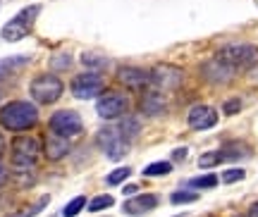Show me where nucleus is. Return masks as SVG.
Wrapping results in <instances>:
<instances>
[{
  "label": "nucleus",
  "mask_w": 258,
  "mask_h": 217,
  "mask_svg": "<svg viewBox=\"0 0 258 217\" xmlns=\"http://www.w3.org/2000/svg\"><path fill=\"white\" fill-rule=\"evenodd\" d=\"M38 122V110L31 103L24 100H12L0 108V124L10 131H24L31 129Z\"/></svg>",
  "instance_id": "obj_1"
},
{
  "label": "nucleus",
  "mask_w": 258,
  "mask_h": 217,
  "mask_svg": "<svg viewBox=\"0 0 258 217\" xmlns=\"http://www.w3.org/2000/svg\"><path fill=\"white\" fill-rule=\"evenodd\" d=\"M218 60L232 69H251L258 64V45L251 43H234L227 45L218 53Z\"/></svg>",
  "instance_id": "obj_2"
},
{
  "label": "nucleus",
  "mask_w": 258,
  "mask_h": 217,
  "mask_svg": "<svg viewBox=\"0 0 258 217\" xmlns=\"http://www.w3.org/2000/svg\"><path fill=\"white\" fill-rule=\"evenodd\" d=\"M38 12H41V5H29V8H24L3 27L0 36L5 38V41H10V43L22 41L24 36H29V31L34 27V19L38 17Z\"/></svg>",
  "instance_id": "obj_3"
},
{
  "label": "nucleus",
  "mask_w": 258,
  "mask_h": 217,
  "mask_svg": "<svg viewBox=\"0 0 258 217\" xmlns=\"http://www.w3.org/2000/svg\"><path fill=\"white\" fill-rule=\"evenodd\" d=\"M41 153H43L41 151V141L34 138V136H17L12 141V165L19 167V170L34 167Z\"/></svg>",
  "instance_id": "obj_4"
},
{
  "label": "nucleus",
  "mask_w": 258,
  "mask_h": 217,
  "mask_svg": "<svg viewBox=\"0 0 258 217\" xmlns=\"http://www.w3.org/2000/svg\"><path fill=\"white\" fill-rule=\"evenodd\" d=\"M29 91H31V96H34L36 103L50 105V103H55V100L62 96V82L57 79L55 74H41V77H36V79L31 82Z\"/></svg>",
  "instance_id": "obj_5"
},
{
  "label": "nucleus",
  "mask_w": 258,
  "mask_h": 217,
  "mask_svg": "<svg viewBox=\"0 0 258 217\" xmlns=\"http://www.w3.org/2000/svg\"><path fill=\"white\" fill-rule=\"evenodd\" d=\"M127 138L122 136V131L117 127H105L98 131V146L103 148V153L108 155L110 160H120L127 153Z\"/></svg>",
  "instance_id": "obj_6"
},
{
  "label": "nucleus",
  "mask_w": 258,
  "mask_h": 217,
  "mask_svg": "<svg viewBox=\"0 0 258 217\" xmlns=\"http://www.w3.org/2000/svg\"><path fill=\"white\" fill-rule=\"evenodd\" d=\"M82 117L74 112V110H57L55 115L50 117V131L64 136V138H72V136L82 134Z\"/></svg>",
  "instance_id": "obj_7"
},
{
  "label": "nucleus",
  "mask_w": 258,
  "mask_h": 217,
  "mask_svg": "<svg viewBox=\"0 0 258 217\" xmlns=\"http://www.w3.org/2000/svg\"><path fill=\"white\" fill-rule=\"evenodd\" d=\"M129 110V98L122 93H105L101 100L96 103V112L103 119H117Z\"/></svg>",
  "instance_id": "obj_8"
},
{
  "label": "nucleus",
  "mask_w": 258,
  "mask_h": 217,
  "mask_svg": "<svg viewBox=\"0 0 258 217\" xmlns=\"http://www.w3.org/2000/svg\"><path fill=\"white\" fill-rule=\"evenodd\" d=\"M182 82H184V72L179 67H172V64H158L151 72V84L160 91H172Z\"/></svg>",
  "instance_id": "obj_9"
},
{
  "label": "nucleus",
  "mask_w": 258,
  "mask_h": 217,
  "mask_svg": "<svg viewBox=\"0 0 258 217\" xmlns=\"http://www.w3.org/2000/svg\"><path fill=\"white\" fill-rule=\"evenodd\" d=\"M72 93L77 96V98H82V100L96 98V96H101L103 93V79L96 72L79 74V77L72 82Z\"/></svg>",
  "instance_id": "obj_10"
},
{
  "label": "nucleus",
  "mask_w": 258,
  "mask_h": 217,
  "mask_svg": "<svg viewBox=\"0 0 258 217\" xmlns=\"http://www.w3.org/2000/svg\"><path fill=\"white\" fill-rule=\"evenodd\" d=\"M215 124H218V112L211 105H196V108H191V112H189V127L191 129L203 131V129H211Z\"/></svg>",
  "instance_id": "obj_11"
},
{
  "label": "nucleus",
  "mask_w": 258,
  "mask_h": 217,
  "mask_svg": "<svg viewBox=\"0 0 258 217\" xmlns=\"http://www.w3.org/2000/svg\"><path fill=\"white\" fill-rule=\"evenodd\" d=\"M43 153H46L50 160H62L64 155L70 153V138L50 131V134L46 136V141H43Z\"/></svg>",
  "instance_id": "obj_12"
},
{
  "label": "nucleus",
  "mask_w": 258,
  "mask_h": 217,
  "mask_svg": "<svg viewBox=\"0 0 258 217\" xmlns=\"http://www.w3.org/2000/svg\"><path fill=\"white\" fill-rule=\"evenodd\" d=\"M117 79L129 89H144L146 84H151V74L137 67H120L117 69Z\"/></svg>",
  "instance_id": "obj_13"
},
{
  "label": "nucleus",
  "mask_w": 258,
  "mask_h": 217,
  "mask_svg": "<svg viewBox=\"0 0 258 217\" xmlns=\"http://www.w3.org/2000/svg\"><path fill=\"white\" fill-rule=\"evenodd\" d=\"M158 205V198L156 196H134V198H127L124 203V212L127 215H146L151 210Z\"/></svg>",
  "instance_id": "obj_14"
},
{
  "label": "nucleus",
  "mask_w": 258,
  "mask_h": 217,
  "mask_svg": "<svg viewBox=\"0 0 258 217\" xmlns=\"http://www.w3.org/2000/svg\"><path fill=\"white\" fill-rule=\"evenodd\" d=\"M232 72H234V69H232V67H227L225 62H220L218 57H215V60H211L208 64H203V74H206L211 82H227V79L232 77Z\"/></svg>",
  "instance_id": "obj_15"
},
{
  "label": "nucleus",
  "mask_w": 258,
  "mask_h": 217,
  "mask_svg": "<svg viewBox=\"0 0 258 217\" xmlns=\"http://www.w3.org/2000/svg\"><path fill=\"white\" fill-rule=\"evenodd\" d=\"M163 110H165V98L160 93L151 91V93L144 96V100H141V112L144 115H160Z\"/></svg>",
  "instance_id": "obj_16"
},
{
  "label": "nucleus",
  "mask_w": 258,
  "mask_h": 217,
  "mask_svg": "<svg viewBox=\"0 0 258 217\" xmlns=\"http://www.w3.org/2000/svg\"><path fill=\"white\" fill-rule=\"evenodd\" d=\"M117 129L122 131V136H124L127 141H132V138H134V136L139 134V129H141V124H139V122H137L134 117H127V119H122V124H120Z\"/></svg>",
  "instance_id": "obj_17"
},
{
  "label": "nucleus",
  "mask_w": 258,
  "mask_h": 217,
  "mask_svg": "<svg viewBox=\"0 0 258 217\" xmlns=\"http://www.w3.org/2000/svg\"><path fill=\"white\" fill-rule=\"evenodd\" d=\"M84 205H86V198H84V196H77V198H72L70 203H67V205H64L62 215H64V217H74V215H79Z\"/></svg>",
  "instance_id": "obj_18"
},
{
  "label": "nucleus",
  "mask_w": 258,
  "mask_h": 217,
  "mask_svg": "<svg viewBox=\"0 0 258 217\" xmlns=\"http://www.w3.org/2000/svg\"><path fill=\"white\" fill-rule=\"evenodd\" d=\"M170 170H172L170 163H151V165H146L144 174H146V177H163V174H167Z\"/></svg>",
  "instance_id": "obj_19"
},
{
  "label": "nucleus",
  "mask_w": 258,
  "mask_h": 217,
  "mask_svg": "<svg viewBox=\"0 0 258 217\" xmlns=\"http://www.w3.org/2000/svg\"><path fill=\"white\" fill-rule=\"evenodd\" d=\"M194 189H213L218 184V177L215 174H203V177H196V179L189 181Z\"/></svg>",
  "instance_id": "obj_20"
},
{
  "label": "nucleus",
  "mask_w": 258,
  "mask_h": 217,
  "mask_svg": "<svg viewBox=\"0 0 258 217\" xmlns=\"http://www.w3.org/2000/svg\"><path fill=\"white\" fill-rule=\"evenodd\" d=\"M129 174H132V170L129 167H117L115 172H110L108 177H105V184H122L124 179H129Z\"/></svg>",
  "instance_id": "obj_21"
},
{
  "label": "nucleus",
  "mask_w": 258,
  "mask_h": 217,
  "mask_svg": "<svg viewBox=\"0 0 258 217\" xmlns=\"http://www.w3.org/2000/svg\"><path fill=\"white\" fill-rule=\"evenodd\" d=\"M27 62H29L27 55H17V57L3 60V62H0V74L5 72V69H17V67H22V64H27Z\"/></svg>",
  "instance_id": "obj_22"
},
{
  "label": "nucleus",
  "mask_w": 258,
  "mask_h": 217,
  "mask_svg": "<svg viewBox=\"0 0 258 217\" xmlns=\"http://www.w3.org/2000/svg\"><path fill=\"white\" fill-rule=\"evenodd\" d=\"M112 203H115V200H112V196H96V198L89 203V210H91V212H98V210L110 208Z\"/></svg>",
  "instance_id": "obj_23"
},
{
  "label": "nucleus",
  "mask_w": 258,
  "mask_h": 217,
  "mask_svg": "<svg viewBox=\"0 0 258 217\" xmlns=\"http://www.w3.org/2000/svg\"><path fill=\"white\" fill-rule=\"evenodd\" d=\"M170 200L172 203H194V200H199V193H194V191H177V193H172L170 196Z\"/></svg>",
  "instance_id": "obj_24"
},
{
  "label": "nucleus",
  "mask_w": 258,
  "mask_h": 217,
  "mask_svg": "<svg viewBox=\"0 0 258 217\" xmlns=\"http://www.w3.org/2000/svg\"><path fill=\"white\" fill-rule=\"evenodd\" d=\"M246 177V172L244 170H239V167H232V170H227V172L222 174V181L225 184H234V181H241Z\"/></svg>",
  "instance_id": "obj_25"
},
{
  "label": "nucleus",
  "mask_w": 258,
  "mask_h": 217,
  "mask_svg": "<svg viewBox=\"0 0 258 217\" xmlns=\"http://www.w3.org/2000/svg\"><path fill=\"white\" fill-rule=\"evenodd\" d=\"M222 160V153H206L199 158V165L201 167H213V165H218Z\"/></svg>",
  "instance_id": "obj_26"
},
{
  "label": "nucleus",
  "mask_w": 258,
  "mask_h": 217,
  "mask_svg": "<svg viewBox=\"0 0 258 217\" xmlns=\"http://www.w3.org/2000/svg\"><path fill=\"white\" fill-rule=\"evenodd\" d=\"M82 62H84V64H89V67H105V64H108L105 60H98V55H91V53L84 55Z\"/></svg>",
  "instance_id": "obj_27"
},
{
  "label": "nucleus",
  "mask_w": 258,
  "mask_h": 217,
  "mask_svg": "<svg viewBox=\"0 0 258 217\" xmlns=\"http://www.w3.org/2000/svg\"><path fill=\"white\" fill-rule=\"evenodd\" d=\"M241 108L239 100H230V103H225V115H232V112H237Z\"/></svg>",
  "instance_id": "obj_28"
},
{
  "label": "nucleus",
  "mask_w": 258,
  "mask_h": 217,
  "mask_svg": "<svg viewBox=\"0 0 258 217\" xmlns=\"http://www.w3.org/2000/svg\"><path fill=\"white\" fill-rule=\"evenodd\" d=\"M5 181H8V167H5V165L0 163V186H3Z\"/></svg>",
  "instance_id": "obj_29"
},
{
  "label": "nucleus",
  "mask_w": 258,
  "mask_h": 217,
  "mask_svg": "<svg viewBox=\"0 0 258 217\" xmlns=\"http://www.w3.org/2000/svg\"><path fill=\"white\" fill-rule=\"evenodd\" d=\"M184 155H186V148H177V151H175V160H182Z\"/></svg>",
  "instance_id": "obj_30"
},
{
  "label": "nucleus",
  "mask_w": 258,
  "mask_h": 217,
  "mask_svg": "<svg viewBox=\"0 0 258 217\" xmlns=\"http://www.w3.org/2000/svg\"><path fill=\"white\" fill-rule=\"evenodd\" d=\"M249 217H258V203H253L249 208Z\"/></svg>",
  "instance_id": "obj_31"
},
{
  "label": "nucleus",
  "mask_w": 258,
  "mask_h": 217,
  "mask_svg": "<svg viewBox=\"0 0 258 217\" xmlns=\"http://www.w3.org/2000/svg\"><path fill=\"white\" fill-rule=\"evenodd\" d=\"M137 186H127V189H124V193H127V196H134V193H137Z\"/></svg>",
  "instance_id": "obj_32"
},
{
  "label": "nucleus",
  "mask_w": 258,
  "mask_h": 217,
  "mask_svg": "<svg viewBox=\"0 0 258 217\" xmlns=\"http://www.w3.org/2000/svg\"><path fill=\"white\" fill-rule=\"evenodd\" d=\"M5 153V138H3V134H0V155Z\"/></svg>",
  "instance_id": "obj_33"
}]
</instances>
